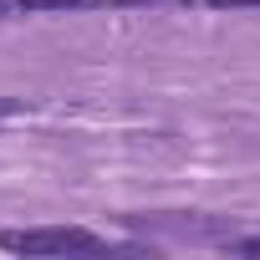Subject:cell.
Returning a JSON list of instances; mask_svg holds the SVG:
<instances>
[{"instance_id": "obj_1", "label": "cell", "mask_w": 260, "mask_h": 260, "mask_svg": "<svg viewBox=\"0 0 260 260\" xmlns=\"http://www.w3.org/2000/svg\"><path fill=\"white\" fill-rule=\"evenodd\" d=\"M11 255H77V250H107L102 235L77 224H46V230H6L0 235Z\"/></svg>"}, {"instance_id": "obj_2", "label": "cell", "mask_w": 260, "mask_h": 260, "mask_svg": "<svg viewBox=\"0 0 260 260\" xmlns=\"http://www.w3.org/2000/svg\"><path fill=\"white\" fill-rule=\"evenodd\" d=\"M21 11H61V6H82V0H11Z\"/></svg>"}, {"instance_id": "obj_3", "label": "cell", "mask_w": 260, "mask_h": 260, "mask_svg": "<svg viewBox=\"0 0 260 260\" xmlns=\"http://www.w3.org/2000/svg\"><path fill=\"white\" fill-rule=\"evenodd\" d=\"M194 6H209V11H250L260 0H194Z\"/></svg>"}, {"instance_id": "obj_4", "label": "cell", "mask_w": 260, "mask_h": 260, "mask_svg": "<svg viewBox=\"0 0 260 260\" xmlns=\"http://www.w3.org/2000/svg\"><path fill=\"white\" fill-rule=\"evenodd\" d=\"M235 250H240V255H260V235H250V240H235Z\"/></svg>"}, {"instance_id": "obj_5", "label": "cell", "mask_w": 260, "mask_h": 260, "mask_svg": "<svg viewBox=\"0 0 260 260\" xmlns=\"http://www.w3.org/2000/svg\"><path fill=\"white\" fill-rule=\"evenodd\" d=\"M107 6H158V0H107Z\"/></svg>"}, {"instance_id": "obj_6", "label": "cell", "mask_w": 260, "mask_h": 260, "mask_svg": "<svg viewBox=\"0 0 260 260\" xmlns=\"http://www.w3.org/2000/svg\"><path fill=\"white\" fill-rule=\"evenodd\" d=\"M6 11H11V0H0V16H6Z\"/></svg>"}]
</instances>
